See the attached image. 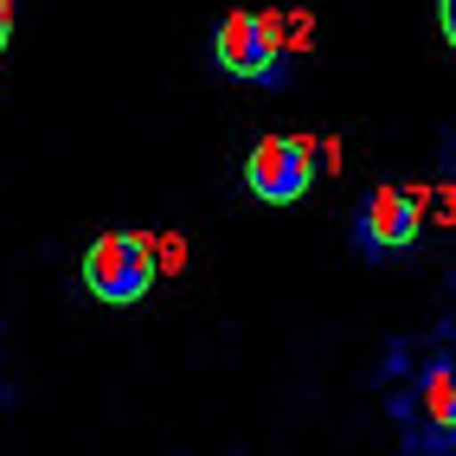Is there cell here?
<instances>
[{
	"label": "cell",
	"instance_id": "obj_3",
	"mask_svg": "<svg viewBox=\"0 0 456 456\" xmlns=\"http://www.w3.org/2000/svg\"><path fill=\"white\" fill-rule=\"evenodd\" d=\"M322 174V148L309 135H264L245 155V187L264 206H296Z\"/></svg>",
	"mask_w": 456,
	"mask_h": 456
},
{
	"label": "cell",
	"instance_id": "obj_6",
	"mask_svg": "<svg viewBox=\"0 0 456 456\" xmlns=\"http://www.w3.org/2000/svg\"><path fill=\"white\" fill-rule=\"evenodd\" d=\"M13 45V0H0V52Z\"/></svg>",
	"mask_w": 456,
	"mask_h": 456
},
{
	"label": "cell",
	"instance_id": "obj_5",
	"mask_svg": "<svg viewBox=\"0 0 456 456\" xmlns=\"http://www.w3.org/2000/svg\"><path fill=\"white\" fill-rule=\"evenodd\" d=\"M437 33H444V45L456 52V0H437Z\"/></svg>",
	"mask_w": 456,
	"mask_h": 456
},
{
	"label": "cell",
	"instance_id": "obj_1",
	"mask_svg": "<svg viewBox=\"0 0 456 456\" xmlns=\"http://www.w3.org/2000/svg\"><path fill=\"white\" fill-rule=\"evenodd\" d=\"M84 289L110 302V309H129L148 289L161 283V257H155V238L148 232H97L84 245V264H77Z\"/></svg>",
	"mask_w": 456,
	"mask_h": 456
},
{
	"label": "cell",
	"instance_id": "obj_2",
	"mask_svg": "<svg viewBox=\"0 0 456 456\" xmlns=\"http://www.w3.org/2000/svg\"><path fill=\"white\" fill-rule=\"evenodd\" d=\"M212 58L219 71L238 84H283L289 58H283V13H225L212 33Z\"/></svg>",
	"mask_w": 456,
	"mask_h": 456
},
{
	"label": "cell",
	"instance_id": "obj_4",
	"mask_svg": "<svg viewBox=\"0 0 456 456\" xmlns=\"http://www.w3.org/2000/svg\"><path fill=\"white\" fill-rule=\"evenodd\" d=\"M424 232V193L418 187H373L354 212V251L367 264H386L418 245Z\"/></svg>",
	"mask_w": 456,
	"mask_h": 456
}]
</instances>
